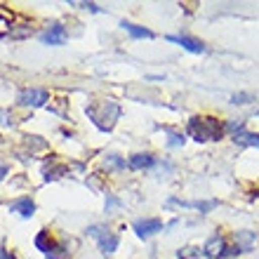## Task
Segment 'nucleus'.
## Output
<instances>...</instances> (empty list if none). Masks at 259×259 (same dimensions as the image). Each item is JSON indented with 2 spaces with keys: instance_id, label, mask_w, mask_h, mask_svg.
Masks as SVG:
<instances>
[{
  "instance_id": "1",
  "label": "nucleus",
  "mask_w": 259,
  "mask_h": 259,
  "mask_svg": "<svg viewBox=\"0 0 259 259\" xmlns=\"http://www.w3.org/2000/svg\"><path fill=\"white\" fill-rule=\"evenodd\" d=\"M186 130H189V135H191L196 142H214V139H219V137L226 132L224 125L219 123L217 118H210V116L191 118Z\"/></svg>"
},
{
  "instance_id": "2",
  "label": "nucleus",
  "mask_w": 259,
  "mask_h": 259,
  "mask_svg": "<svg viewBox=\"0 0 259 259\" xmlns=\"http://www.w3.org/2000/svg\"><path fill=\"white\" fill-rule=\"evenodd\" d=\"M88 116L99 130L109 132L120 116V106L116 102H95L88 106Z\"/></svg>"
},
{
  "instance_id": "3",
  "label": "nucleus",
  "mask_w": 259,
  "mask_h": 259,
  "mask_svg": "<svg viewBox=\"0 0 259 259\" xmlns=\"http://www.w3.org/2000/svg\"><path fill=\"white\" fill-rule=\"evenodd\" d=\"M48 99H50V95L40 88H24L19 95H17V104H19V106H31V109L45 106Z\"/></svg>"
},
{
  "instance_id": "4",
  "label": "nucleus",
  "mask_w": 259,
  "mask_h": 259,
  "mask_svg": "<svg viewBox=\"0 0 259 259\" xmlns=\"http://www.w3.org/2000/svg\"><path fill=\"white\" fill-rule=\"evenodd\" d=\"M35 247H38L40 252H45L48 259H64V245L55 243V240L50 238L48 231H40L35 236Z\"/></svg>"
},
{
  "instance_id": "5",
  "label": "nucleus",
  "mask_w": 259,
  "mask_h": 259,
  "mask_svg": "<svg viewBox=\"0 0 259 259\" xmlns=\"http://www.w3.org/2000/svg\"><path fill=\"white\" fill-rule=\"evenodd\" d=\"M132 229H135V233L139 236V238H151V236H156V233L163 231V222L156 217L151 219H137L135 224H132Z\"/></svg>"
},
{
  "instance_id": "6",
  "label": "nucleus",
  "mask_w": 259,
  "mask_h": 259,
  "mask_svg": "<svg viewBox=\"0 0 259 259\" xmlns=\"http://www.w3.org/2000/svg\"><path fill=\"white\" fill-rule=\"evenodd\" d=\"M40 40L45 42V45H64V42H66V28H64L62 24H52V26L40 35Z\"/></svg>"
},
{
  "instance_id": "7",
  "label": "nucleus",
  "mask_w": 259,
  "mask_h": 259,
  "mask_svg": "<svg viewBox=\"0 0 259 259\" xmlns=\"http://www.w3.org/2000/svg\"><path fill=\"white\" fill-rule=\"evenodd\" d=\"M167 40L177 42V45H182L186 52H193V55H203V52H205L203 42L196 40V38H189V35H167Z\"/></svg>"
},
{
  "instance_id": "8",
  "label": "nucleus",
  "mask_w": 259,
  "mask_h": 259,
  "mask_svg": "<svg viewBox=\"0 0 259 259\" xmlns=\"http://www.w3.org/2000/svg\"><path fill=\"white\" fill-rule=\"evenodd\" d=\"M10 210L17 212V214H21L24 219H28V217H33L35 214V203L31 200V198H17V200L10 205Z\"/></svg>"
},
{
  "instance_id": "9",
  "label": "nucleus",
  "mask_w": 259,
  "mask_h": 259,
  "mask_svg": "<svg viewBox=\"0 0 259 259\" xmlns=\"http://www.w3.org/2000/svg\"><path fill=\"white\" fill-rule=\"evenodd\" d=\"M224 250H226V240L222 238V236H212V238L205 243V247H203L205 257H219V259H222Z\"/></svg>"
},
{
  "instance_id": "10",
  "label": "nucleus",
  "mask_w": 259,
  "mask_h": 259,
  "mask_svg": "<svg viewBox=\"0 0 259 259\" xmlns=\"http://www.w3.org/2000/svg\"><path fill=\"white\" fill-rule=\"evenodd\" d=\"M236 245L240 247V252H250L257 245V233L252 231H236Z\"/></svg>"
},
{
  "instance_id": "11",
  "label": "nucleus",
  "mask_w": 259,
  "mask_h": 259,
  "mask_svg": "<svg viewBox=\"0 0 259 259\" xmlns=\"http://www.w3.org/2000/svg\"><path fill=\"white\" fill-rule=\"evenodd\" d=\"M153 163H156V158L151 156V153H135V156H130V160H127V165L132 170H146V167H151Z\"/></svg>"
},
{
  "instance_id": "12",
  "label": "nucleus",
  "mask_w": 259,
  "mask_h": 259,
  "mask_svg": "<svg viewBox=\"0 0 259 259\" xmlns=\"http://www.w3.org/2000/svg\"><path fill=\"white\" fill-rule=\"evenodd\" d=\"M99 243V250H102V254H113L118 250V243H120V238H118L116 233H106V236H102V238L97 240Z\"/></svg>"
},
{
  "instance_id": "13",
  "label": "nucleus",
  "mask_w": 259,
  "mask_h": 259,
  "mask_svg": "<svg viewBox=\"0 0 259 259\" xmlns=\"http://www.w3.org/2000/svg\"><path fill=\"white\" fill-rule=\"evenodd\" d=\"M233 142L238 146H259V135L257 132H238V135H233Z\"/></svg>"
},
{
  "instance_id": "14",
  "label": "nucleus",
  "mask_w": 259,
  "mask_h": 259,
  "mask_svg": "<svg viewBox=\"0 0 259 259\" xmlns=\"http://www.w3.org/2000/svg\"><path fill=\"white\" fill-rule=\"evenodd\" d=\"M120 26L127 31L132 38H153V33H151L149 28H144V26H137V24H130V21H123Z\"/></svg>"
},
{
  "instance_id": "15",
  "label": "nucleus",
  "mask_w": 259,
  "mask_h": 259,
  "mask_svg": "<svg viewBox=\"0 0 259 259\" xmlns=\"http://www.w3.org/2000/svg\"><path fill=\"white\" fill-rule=\"evenodd\" d=\"M177 259H207L200 247H182L177 252Z\"/></svg>"
},
{
  "instance_id": "16",
  "label": "nucleus",
  "mask_w": 259,
  "mask_h": 259,
  "mask_svg": "<svg viewBox=\"0 0 259 259\" xmlns=\"http://www.w3.org/2000/svg\"><path fill=\"white\" fill-rule=\"evenodd\" d=\"M104 165H106V167H125V160L120 156H106Z\"/></svg>"
},
{
  "instance_id": "17",
  "label": "nucleus",
  "mask_w": 259,
  "mask_h": 259,
  "mask_svg": "<svg viewBox=\"0 0 259 259\" xmlns=\"http://www.w3.org/2000/svg\"><path fill=\"white\" fill-rule=\"evenodd\" d=\"M167 139H170V146H182V144L186 142L184 139V135H179V132H167Z\"/></svg>"
},
{
  "instance_id": "18",
  "label": "nucleus",
  "mask_w": 259,
  "mask_h": 259,
  "mask_svg": "<svg viewBox=\"0 0 259 259\" xmlns=\"http://www.w3.org/2000/svg\"><path fill=\"white\" fill-rule=\"evenodd\" d=\"M226 132H233V135H238V132H243V120H231V123L224 125Z\"/></svg>"
},
{
  "instance_id": "19",
  "label": "nucleus",
  "mask_w": 259,
  "mask_h": 259,
  "mask_svg": "<svg viewBox=\"0 0 259 259\" xmlns=\"http://www.w3.org/2000/svg\"><path fill=\"white\" fill-rule=\"evenodd\" d=\"M106 233H109V231H106L104 226H90V229H88V236H92V238H97V240L102 238V236H106Z\"/></svg>"
},
{
  "instance_id": "20",
  "label": "nucleus",
  "mask_w": 259,
  "mask_h": 259,
  "mask_svg": "<svg viewBox=\"0 0 259 259\" xmlns=\"http://www.w3.org/2000/svg\"><path fill=\"white\" fill-rule=\"evenodd\" d=\"M245 99H247V95H233L231 102H233V104H247Z\"/></svg>"
},
{
  "instance_id": "21",
  "label": "nucleus",
  "mask_w": 259,
  "mask_h": 259,
  "mask_svg": "<svg viewBox=\"0 0 259 259\" xmlns=\"http://www.w3.org/2000/svg\"><path fill=\"white\" fill-rule=\"evenodd\" d=\"M7 172H10V167H7L5 163H0V182H3V179L7 177Z\"/></svg>"
},
{
  "instance_id": "22",
  "label": "nucleus",
  "mask_w": 259,
  "mask_h": 259,
  "mask_svg": "<svg viewBox=\"0 0 259 259\" xmlns=\"http://www.w3.org/2000/svg\"><path fill=\"white\" fill-rule=\"evenodd\" d=\"M0 259H12V254H10V252H5V250L0 247Z\"/></svg>"
}]
</instances>
